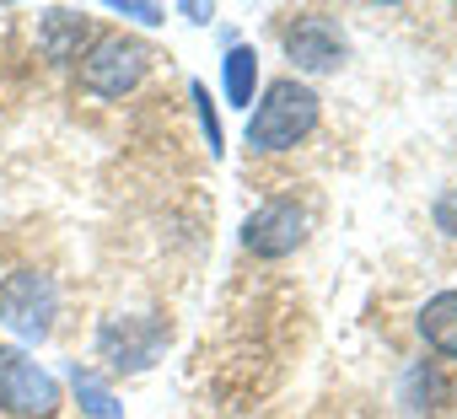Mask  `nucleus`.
<instances>
[{"label": "nucleus", "instance_id": "nucleus-12", "mask_svg": "<svg viewBox=\"0 0 457 419\" xmlns=\"http://www.w3.org/2000/svg\"><path fill=\"white\" fill-rule=\"evenodd\" d=\"M71 387H76V398H81V408L92 414V419H124V408L113 403V392L97 382V371H71Z\"/></svg>", "mask_w": 457, "mask_h": 419}, {"label": "nucleus", "instance_id": "nucleus-4", "mask_svg": "<svg viewBox=\"0 0 457 419\" xmlns=\"http://www.w3.org/2000/svg\"><path fill=\"white\" fill-rule=\"evenodd\" d=\"M0 408L17 414V419H54L60 414V382L28 360L22 349L0 344Z\"/></svg>", "mask_w": 457, "mask_h": 419}, {"label": "nucleus", "instance_id": "nucleus-9", "mask_svg": "<svg viewBox=\"0 0 457 419\" xmlns=\"http://www.w3.org/2000/svg\"><path fill=\"white\" fill-rule=\"evenodd\" d=\"M398 403H403L409 419H436V414L446 408V382H441V371H436L430 360H414V366L403 371V382H398Z\"/></svg>", "mask_w": 457, "mask_h": 419}, {"label": "nucleus", "instance_id": "nucleus-6", "mask_svg": "<svg viewBox=\"0 0 457 419\" xmlns=\"http://www.w3.org/2000/svg\"><path fill=\"white\" fill-rule=\"evenodd\" d=\"M162 344H167L162 317H124L119 312V317H108L97 328V355L113 371H151L156 355H162Z\"/></svg>", "mask_w": 457, "mask_h": 419}, {"label": "nucleus", "instance_id": "nucleus-8", "mask_svg": "<svg viewBox=\"0 0 457 419\" xmlns=\"http://www.w3.org/2000/svg\"><path fill=\"white\" fill-rule=\"evenodd\" d=\"M38 49H44L49 65L81 60V54L92 49V22H87V12H71V6L44 12V17H38Z\"/></svg>", "mask_w": 457, "mask_h": 419}, {"label": "nucleus", "instance_id": "nucleus-3", "mask_svg": "<svg viewBox=\"0 0 457 419\" xmlns=\"http://www.w3.org/2000/svg\"><path fill=\"white\" fill-rule=\"evenodd\" d=\"M60 312V285L44 269H17L0 280V328H12L17 339H49Z\"/></svg>", "mask_w": 457, "mask_h": 419}, {"label": "nucleus", "instance_id": "nucleus-14", "mask_svg": "<svg viewBox=\"0 0 457 419\" xmlns=\"http://www.w3.org/2000/svg\"><path fill=\"white\" fill-rule=\"evenodd\" d=\"M194 103H199V119H204V135H210V156H220V124H215V113H210L204 86H194Z\"/></svg>", "mask_w": 457, "mask_h": 419}, {"label": "nucleus", "instance_id": "nucleus-11", "mask_svg": "<svg viewBox=\"0 0 457 419\" xmlns=\"http://www.w3.org/2000/svg\"><path fill=\"white\" fill-rule=\"evenodd\" d=\"M220 86H226V103L253 108V92H259V54H253L248 44H237L232 54L220 60Z\"/></svg>", "mask_w": 457, "mask_h": 419}, {"label": "nucleus", "instance_id": "nucleus-13", "mask_svg": "<svg viewBox=\"0 0 457 419\" xmlns=\"http://www.w3.org/2000/svg\"><path fill=\"white\" fill-rule=\"evenodd\" d=\"M430 216H436V226H441V232L457 242V188H446V193L430 204Z\"/></svg>", "mask_w": 457, "mask_h": 419}, {"label": "nucleus", "instance_id": "nucleus-10", "mask_svg": "<svg viewBox=\"0 0 457 419\" xmlns=\"http://www.w3.org/2000/svg\"><path fill=\"white\" fill-rule=\"evenodd\" d=\"M420 339L441 355V360H457V291H436L425 307H420Z\"/></svg>", "mask_w": 457, "mask_h": 419}, {"label": "nucleus", "instance_id": "nucleus-5", "mask_svg": "<svg viewBox=\"0 0 457 419\" xmlns=\"http://www.w3.org/2000/svg\"><path fill=\"white\" fill-rule=\"evenodd\" d=\"M312 232V216L302 199H264L243 221V248L253 259H291Z\"/></svg>", "mask_w": 457, "mask_h": 419}, {"label": "nucleus", "instance_id": "nucleus-1", "mask_svg": "<svg viewBox=\"0 0 457 419\" xmlns=\"http://www.w3.org/2000/svg\"><path fill=\"white\" fill-rule=\"evenodd\" d=\"M318 113H323V108H318V92H312L307 81H296V76L270 81L264 97H259L253 113H248V145L264 151V156L296 151V145L318 129Z\"/></svg>", "mask_w": 457, "mask_h": 419}, {"label": "nucleus", "instance_id": "nucleus-2", "mask_svg": "<svg viewBox=\"0 0 457 419\" xmlns=\"http://www.w3.org/2000/svg\"><path fill=\"white\" fill-rule=\"evenodd\" d=\"M145 70H151V49H145L140 38H129V33H103V38H92V49L81 54L76 81H81V92H92V97H124V92H135V86L145 81Z\"/></svg>", "mask_w": 457, "mask_h": 419}, {"label": "nucleus", "instance_id": "nucleus-15", "mask_svg": "<svg viewBox=\"0 0 457 419\" xmlns=\"http://www.w3.org/2000/svg\"><path fill=\"white\" fill-rule=\"evenodd\" d=\"M113 12H119V17H135V22H145V28H156V22L167 17V6H135V0H129V6H124V0H119Z\"/></svg>", "mask_w": 457, "mask_h": 419}, {"label": "nucleus", "instance_id": "nucleus-7", "mask_svg": "<svg viewBox=\"0 0 457 419\" xmlns=\"http://www.w3.org/2000/svg\"><path fill=\"white\" fill-rule=\"evenodd\" d=\"M286 54L296 70L307 76H328L345 65V33L328 12H302L291 28H286Z\"/></svg>", "mask_w": 457, "mask_h": 419}]
</instances>
